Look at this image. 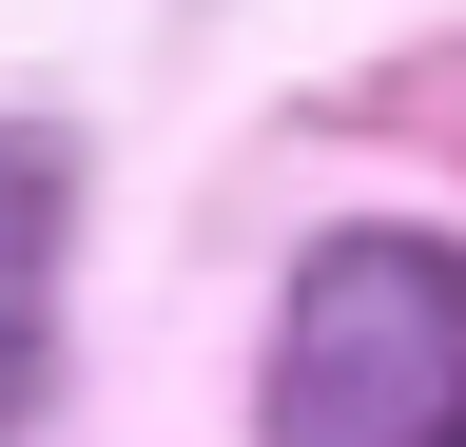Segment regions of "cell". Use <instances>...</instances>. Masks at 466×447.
Returning a JSON list of instances; mask_svg holds the SVG:
<instances>
[{"label":"cell","mask_w":466,"mask_h":447,"mask_svg":"<svg viewBox=\"0 0 466 447\" xmlns=\"http://www.w3.org/2000/svg\"><path fill=\"white\" fill-rule=\"evenodd\" d=\"M272 447H466V253L408 214L311 234L272 311Z\"/></svg>","instance_id":"cell-1"},{"label":"cell","mask_w":466,"mask_h":447,"mask_svg":"<svg viewBox=\"0 0 466 447\" xmlns=\"http://www.w3.org/2000/svg\"><path fill=\"white\" fill-rule=\"evenodd\" d=\"M58 234H78V156L0 137V447H20L39 389H58Z\"/></svg>","instance_id":"cell-2"}]
</instances>
